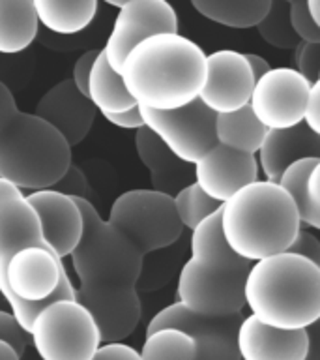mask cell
Listing matches in <instances>:
<instances>
[{
  "instance_id": "1",
  "label": "cell",
  "mask_w": 320,
  "mask_h": 360,
  "mask_svg": "<svg viewBox=\"0 0 320 360\" xmlns=\"http://www.w3.org/2000/svg\"><path fill=\"white\" fill-rule=\"evenodd\" d=\"M118 73L137 105L171 111L199 98L206 53L182 34H157L135 45Z\"/></svg>"
},
{
  "instance_id": "2",
  "label": "cell",
  "mask_w": 320,
  "mask_h": 360,
  "mask_svg": "<svg viewBox=\"0 0 320 360\" xmlns=\"http://www.w3.org/2000/svg\"><path fill=\"white\" fill-rule=\"evenodd\" d=\"M251 269L230 252L221 233V208L191 231V257L182 264L176 302L206 317L244 314V281Z\"/></svg>"
},
{
  "instance_id": "3",
  "label": "cell",
  "mask_w": 320,
  "mask_h": 360,
  "mask_svg": "<svg viewBox=\"0 0 320 360\" xmlns=\"http://www.w3.org/2000/svg\"><path fill=\"white\" fill-rule=\"evenodd\" d=\"M244 302L262 325L305 330L320 319V266L288 252L255 261L244 281Z\"/></svg>"
},
{
  "instance_id": "4",
  "label": "cell",
  "mask_w": 320,
  "mask_h": 360,
  "mask_svg": "<svg viewBox=\"0 0 320 360\" xmlns=\"http://www.w3.org/2000/svg\"><path fill=\"white\" fill-rule=\"evenodd\" d=\"M72 165V146L34 112L17 107L0 81V179L19 190H47Z\"/></svg>"
},
{
  "instance_id": "5",
  "label": "cell",
  "mask_w": 320,
  "mask_h": 360,
  "mask_svg": "<svg viewBox=\"0 0 320 360\" xmlns=\"http://www.w3.org/2000/svg\"><path fill=\"white\" fill-rule=\"evenodd\" d=\"M300 227L296 207L277 182L258 179L221 205L225 242L249 263L286 252Z\"/></svg>"
},
{
  "instance_id": "6",
  "label": "cell",
  "mask_w": 320,
  "mask_h": 360,
  "mask_svg": "<svg viewBox=\"0 0 320 360\" xmlns=\"http://www.w3.org/2000/svg\"><path fill=\"white\" fill-rule=\"evenodd\" d=\"M75 201L83 214V233L69 259L81 285L137 287L145 255L122 231L101 218L95 205Z\"/></svg>"
},
{
  "instance_id": "7",
  "label": "cell",
  "mask_w": 320,
  "mask_h": 360,
  "mask_svg": "<svg viewBox=\"0 0 320 360\" xmlns=\"http://www.w3.org/2000/svg\"><path fill=\"white\" fill-rule=\"evenodd\" d=\"M4 278L10 311L25 332L47 304L75 298V287L64 261L45 246H27L13 253L6 264Z\"/></svg>"
},
{
  "instance_id": "8",
  "label": "cell",
  "mask_w": 320,
  "mask_h": 360,
  "mask_svg": "<svg viewBox=\"0 0 320 360\" xmlns=\"http://www.w3.org/2000/svg\"><path fill=\"white\" fill-rule=\"evenodd\" d=\"M28 336L41 360H92L101 345L92 315L75 298L55 300L39 309Z\"/></svg>"
},
{
  "instance_id": "9",
  "label": "cell",
  "mask_w": 320,
  "mask_h": 360,
  "mask_svg": "<svg viewBox=\"0 0 320 360\" xmlns=\"http://www.w3.org/2000/svg\"><path fill=\"white\" fill-rule=\"evenodd\" d=\"M107 221L122 231L142 255L173 246L184 233L173 197L146 188L120 193L111 205Z\"/></svg>"
},
{
  "instance_id": "10",
  "label": "cell",
  "mask_w": 320,
  "mask_h": 360,
  "mask_svg": "<svg viewBox=\"0 0 320 360\" xmlns=\"http://www.w3.org/2000/svg\"><path fill=\"white\" fill-rule=\"evenodd\" d=\"M139 112L145 128L187 165L215 145V115L199 100L171 111L139 107Z\"/></svg>"
},
{
  "instance_id": "11",
  "label": "cell",
  "mask_w": 320,
  "mask_h": 360,
  "mask_svg": "<svg viewBox=\"0 0 320 360\" xmlns=\"http://www.w3.org/2000/svg\"><path fill=\"white\" fill-rule=\"evenodd\" d=\"M311 83L294 68H272L253 84L249 109L266 129H286L303 122Z\"/></svg>"
},
{
  "instance_id": "12",
  "label": "cell",
  "mask_w": 320,
  "mask_h": 360,
  "mask_svg": "<svg viewBox=\"0 0 320 360\" xmlns=\"http://www.w3.org/2000/svg\"><path fill=\"white\" fill-rule=\"evenodd\" d=\"M157 34H178V15L165 0H128L122 2L103 47L107 64L120 72L124 58L142 39Z\"/></svg>"
},
{
  "instance_id": "13",
  "label": "cell",
  "mask_w": 320,
  "mask_h": 360,
  "mask_svg": "<svg viewBox=\"0 0 320 360\" xmlns=\"http://www.w3.org/2000/svg\"><path fill=\"white\" fill-rule=\"evenodd\" d=\"M244 314L229 317H206L191 314L180 302L159 309L146 326V334L157 328H178L187 332L196 345V360H240L236 332Z\"/></svg>"
},
{
  "instance_id": "14",
  "label": "cell",
  "mask_w": 320,
  "mask_h": 360,
  "mask_svg": "<svg viewBox=\"0 0 320 360\" xmlns=\"http://www.w3.org/2000/svg\"><path fill=\"white\" fill-rule=\"evenodd\" d=\"M75 300L92 315L101 343L124 342L142 319V302L137 287L79 285Z\"/></svg>"
},
{
  "instance_id": "15",
  "label": "cell",
  "mask_w": 320,
  "mask_h": 360,
  "mask_svg": "<svg viewBox=\"0 0 320 360\" xmlns=\"http://www.w3.org/2000/svg\"><path fill=\"white\" fill-rule=\"evenodd\" d=\"M253 84L246 55L230 49L215 51L206 55V77L196 100L213 115L234 112L249 103Z\"/></svg>"
},
{
  "instance_id": "16",
  "label": "cell",
  "mask_w": 320,
  "mask_h": 360,
  "mask_svg": "<svg viewBox=\"0 0 320 360\" xmlns=\"http://www.w3.org/2000/svg\"><path fill=\"white\" fill-rule=\"evenodd\" d=\"M257 156L215 145L193 163V182L219 205L244 186L258 180Z\"/></svg>"
},
{
  "instance_id": "17",
  "label": "cell",
  "mask_w": 320,
  "mask_h": 360,
  "mask_svg": "<svg viewBox=\"0 0 320 360\" xmlns=\"http://www.w3.org/2000/svg\"><path fill=\"white\" fill-rule=\"evenodd\" d=\"M25 199L38 214L45 246L62 261L69 257L83 233V214L77 201L53 188L25 193Z\"/></svg>"
},
{
  "instance_id": "18",
  "label": "cell",
  "mask_w": 320,
  "mask_h": 360,
  "mask_svg": "<svg viewBox=\"0 0 320 360\" xmlns=\"http://www.w3.org/2000/svg\"><path fill=\"white\" fill-rule=\"evenodd\" d=\"M95 112V107L75 89L72 79H64L39 98L34 115L55 128L67 145L75 146L90 134Z\"/></svg>"
},
{
  "instance_id": "19",
  "label": "cell",
  "mask_w": 320,
  "mask_h": 360,
  "mask_svg": "<svg viewBox=\"0 0 320 360\" xmlns=\"http://www.w3.org/2000/svg\"><path fill=\"white\" fill-rule=\"evenodd\" d=\"M307 343V328L279 330L262 325L253 315H244L236 332L240 360H303Z\"/></svg>"
},
{
  "instance_id": "20",
  "label": "cell",
  "mask_w": 320,
  "mask_h": 360,
  "mask_svg": "<svg viewBox=\"0 0 320 360\" xmlns=\"http://www.w3.org/2000/svg\"><path fill=\"white\" fill-rule=\"evenodd\" d=\"M257 154L264 180L277 182L291 163L303 158L320 160V135L313 134L303 122L286 129H268Z\"/></svg>"
},
{
  "instance_id": "21",
  "label": "cell",
  "mask_w": 320,
  "mask_h": 360,
  "mask_svg": "<svg viewBox=\"0 0 320 360\" xmlns=\"http://www.w3.org/2000/svg\"><path fill=\"white\" fill-rule=\"evenodd\" d=\"M27 246H45L38 214L25 195L0 201V297L6 304L10 300L4 278L6 264L13 253Z\"/></svg>"
},
{
  "instance_id": "22",
  "label": "cell",
  "mask_w": 320,
  "mask_h": 360,
  "mask_svg": "<svg viewBox=\"0 0 320 360\" xmlns=\"http://www.w3.org/2000/svg\"><path fill=\"white\" fill-rule=\"evenodd\" d=\"M135 150L142 165L150 173L152 186H154L152 190L163 191L173 197L176 191L189 184L187 182L189 165L180 162L178 158L145 126L135 131Z\"/></svg>"
},
{
  "instance_id": "23",
  "label": "cell",
  "mask_w": 320,
  "mask_h": 360,
  "mask_svg": "<svg viewBox=\"0 0 320 360\" xmlns=\"http://www.w3.org/2000/svg\"><path fill=\"white\" fill-rule=\"evenodd\" d=\"M38 17L32 0H0V53L17 55L38 36Z\"/></svg>"
},
{
  "instance_id": "24",
  "label": "cell",
  "mask_w": 320,
  "mask_h": 360,
  "mask_svg": "<svg viewBox=\"0 0 320 360\" xmlns=\"http://www.w3.org/2000/svg\"><path fill=\"white\" fill-rule=\"evenodd\" d=\"M32 4L38 22L62 36L83 32L98 13V0H32Z\"/></svg>"
},
{
  "instance_id": "25",
  "label": "cell",
  "mask_w": 320,
  "mask_h": 360,
  "mask_svg": "<svg viewBox=\"0 0 320 360\" xmlns=\"http://www.w3.org/2000/svg\"><path fill=\"white\" fill-rule=\"evenodd\" d=\"M86 98L95 107V111H100L101 115H118V112H126L137 105L124 86L120 73L114 72L107 64L103 51H100V55L90 70Z\"/></svg>"
},
{
  "instance_id": "26",
  "label": "cell",
  "mask_w": 320,
  "mask_h": 360,
  "mask_svg": "<svg viewBox=\"0 0 320 360\" xmlns=\"http://www.w3.org/2000/svg\"><path fill=\"white\" fill-rule=\"evenodd\" d=\"M268 129L253 117L249 105L234 112L215 115V143L230 150L257 156Z\"/></svg>"
},
{
  "instance_id": "27",
  "label": "cell",
  "mask_w": 320,
  "mask_h": 360,
  "mask_svg": "<svg viewBox=\"0 0 320 360\" xmlns=\"http://www.w3.org/2000/svg\"><path fill=\"white\" fill-rule=\"evenodd\" d=\"M191 6L208 21L229 28H255L268 13L269 0H193Z\"/></svg>"
},
{
  "instance_id": "28",
  "label": "cell",
  "mask_w": 320,
  "mask_h": 360,
  "mask_svg": "<svg viewBox=\"0 0 320 360\" xmlns=\"http://www.w3.org/2000/svg\"><path fill=\"white\" fill-rule=\"evenodd\" d=\"M316 165H320L319 158H303L291 163L277 180V184L291 195L300 218V225L305 229L307 227L320 229V208L314 207L307 197V179Z\"/></svg>"
},
{
  "instance_id": "29",
  "label": "cell",
  "mask_w": 320,
  "mask_h": 360,
  "mask_svg": "<svg viewBox=\"0 0 320 360\" xmlns=\"http://www.w3.org/2000/svg\"><path fill=\"white\" fill-rule=\"evenodd\" d=\"M140 360H196L195 340L178 328H157L146 334Z\"/></svg>"
},
{
  "instance_id": "30",
  "label": "cell",
  "mask_w": 320,
  "mask_h": 360,
  "mask_svg": "<svg viewBox=\"0 0 320 360\" xmlns=\"http://www.w3.org/2000/svg\"><path fill=\"white\" fill-rule=\"evenodd\" d=\"M258 36L268 45L281 51H294L300 44L291 27L288 15V0H269L268 13L257 27Z\"/></svg>"
},
{
  "instance_id": "31",
  "label": "cell",
  "mask_w": 320,
  "mask_h": 360,
  "mask_svg": "<svg viewBox=\"0 0 320 360\" xmlns=\"http://www.w3.org/2000/svg\"><path fill=\"white\" fill-rule=\"evenodd\" d=\"M173 202L180 224H182L184 229L189 231L195 229L202 219L208 218L218 208H221V205L213 201V199H210L195 182H189L182 190L176 191L173 195Z\"/></svg>"
},
{
  "instance_id": "32",
  "label": "cell",
  "mask_w": 320,
  "mask_h": 360,
  "mask_svg": "<svg viewBox=\"0 0 320 360\" xmlns=\"http://www.w3.org/2000/svg\"><path fill=\"white\" fill-rule=\"evenodd\" d=\"M53 190L60 191V193L72 197V199H81V201H88L94 205V190H92L86 174L81 171V167L73 165V163L66 169V173L58 179V182L53 186Z\"/></svg>"
},
{
  "instance_id": "33",
  "label": "cell",
  "mask_w": 320,
  "mask_h": 360,
  "mask_svg": "<svg viewBox=\"0 0 320 360\" xmlns=\"http://www.w3.org/2000/svg\"><path fill=\"white\" fill-rule=\"evenodd\" d=\"M288 15H291L292 30H294L300 41L320 44V27L309 17L303 0H292V2H288Z\"/></svg>"
},
{
  "instance_id": "34",
  "label": "cell",
  "mask_w": 320,
  "mask_h": 360,
  "mask_svg": "<svg viewBox=\"0 0 320 360\" xmlns=\"http://www.w3.org/2000/svg\"><path fill=\"white\" fill-rule=\"evenodd\" d=\"M296 70L300 75L313 84L320 81V44L300 41L296 49Z\"/></svg>"
},
{
  "instance_id": "35",
  "label": "cell",
  "mask_w": 320,
  "mask_h": 360,
  "mask_svg": "<svg viewBox=\"0 0 320 360\" xmlns=\"http://www.w3.org/2000/svg\"><path fill=\"white\" fill-rule=\"evenodd\" d=\"M0 340L6 343H10L21 359L25 356V353H27L28 343H30L28 332L22 330L21 325L17 323V319L13 317L11 311L2 308H0Z\"/></svg>"
},
{
  "instance_id": "36",
  "label": "cell",
  "mask_w": 320,
  "mask_h": 360,
  "mask_svg": "<svg viewBox=\"0 0 320 360\" xmlns=\"http://www.w3.org/2000/svg\"><path fill=\"white\" fill-rule=\"evenodd\" d=\"M288 253H296V255H302V257L309 259L311 263L319 264L320 266V240L316 236L307 231L305 227H300V231L294 236V240L288 248H286Z\"/></svg>"
},
{
  "instance_id": "37",
  "label": "cell",
  "mask_w": 320,
  "mask_h": 360,
  "mask_svg": "<svg viewBox=\"0 0 320 360\" xmlns=\"http://www.w3.org/2000/svg\"><path fill=\"white\" fill-rule=\"evenodd\" d=\"M92 360H140V354L137 349L128 345V343L112 342L101 343Z\"/></svg>"
},
{
  "instance_id": "38",
  "label": "cell",
  "mask_w": 320,
  "mask_h": 360,
  "mask_svg": "<svg viewBox=\"0 0 320 360\" xmlns=\"http://www.w3.org/2000/svg\"><path fill=\"white\" fill-rule=\"evenodd\" d=\"M100 55V51H86L84 55H81L75 60V66H73L72 73V83L75 84V89L81 92V94L86 96V86H88V77H90V70H92V64Z\"/></svg>"
},
{
  "instance_id": "39",
  "label": "cell",
  "mask_w": 320,
  "mask_h": 360,
  "mask_svg": "<svg viewBox=\"0 0 320 360\" xmlns=\"http://www.w3.org/2000/svg\"><path fill=\"white\" fill-rule=\"evenodd\" d=\"M303 124L307 126L313 134L320 135V81L311 84L303 109Z\"/></svg>"
},
{
  "instance_id": "40",
  "label": "cell",
  "mask_w": 320,
  "mask_h": 360,
  "mask_svg": "<svg viewBox=\"0 0 320 360\" xmlns=\"http://www.w3.org/2000/svg\"><path fill=\"white\" fill-rule=\"evenodd\" d=\"M107 122L112 124V126H116V128L122 129H140L145 124H142V118H140L139 112V105L131 107L129 111L126 112H118V115H103Z\"/></svg>"
},
{
  "instance_id": "41",
  "label": "cell",
  "mask_w": 320,
  "mask_h": 360,
  "mask_svg": "<svg viewBox=\"0 0 320 360\" xmlns=\"http://www.w3.org/2000/svg\"><path fill=\"white\" fill-rule=\"evenodd\" d=\"M246 60L247 64H249V70H251L253 73V79L257 81V79H260L264 75V73H268L272 68H269L268 60L264 58V56L260 55H253V53H247L246 55Z\"/></svg>"
},
{
  "instance_id": "42",
  "label": "cell",
  "mask_w": 320,
  "mask_h": 360,
  "mask_svg": "<svg viewBox=\"0 0 320 360\" xmlns=\"http://www.w3.org/2000/svg\"><path fill=\"white\" fill-rule=\"evenodd\" d=\"M319 184H320V165H316V167L311 171V174H309V179H307V197L314 207L320 208Z\"/></svg>"
},
{
  "instance_id": "43",
  "label": "cell",
  "mask_w": 320,
  "mask_h": 360,
  "mask_svg": "<svg viewBox=\"0 0 320 360\" xmlns=\"http://www.w3.org/2000/svg\"><path fill=\"white\" fill-rule=\"evenodd\" d=\"M307 336H309L307 353H305L303 360H320V353H319V330H316V325L309 326V328H307Z\"/></svg>"
},
{
  "instance_id": "44",
  "label": "cell",
  "mask_w": 320,
  "mask_h": 360,
  "mask_svg": "<svg viewBox=\"0 0 320 360\" xmlns=\"http://www.w3.org/2000/svg\"><path fill=\"white\" fill-rule=\"evenodd\" d=\"M21 195H25V191H21L17 186L8 182V180L0 179V201L11 199V197H21Z\"/></svg>"
},
{
  "instance_id": "45",
  "label": "cell",
  "mask_w": 320,
  "mask_h": 360,
  "mask_svg": "<svg viewBox=\"0 0 320 360\" xmlns=\"http://www.w3.org/2000/svg\"><path fill=\"white\" fill-rule=\"evenodd\" d=\"M0 360H21V356L15 353V349L11 347L10 343L0 340Z\"/></svg>"
},
{
  "instance_id": "46",
  "label": "cell",
  "mask_w": 320,
  "mask_h": 360,
  "mask_svg": "<svg viewBox=\"0 0 320 360\" xmlns=\"http://www.w3.org/2000/svg\"><path fill=\"white\" fill-rule=\"evenodd\" d=\"M305 8H307L309 17H311V19H313V21L320 27V4H319V0H305Z\"/></svg>"
},
{
  "instance_id": "47",
  "label": "cell",
  "mask_w": 320,
  "mask_h": 360,
  "mask_svg": "<svg viewBox=\"0 0 320 360\" xmlns=\"http://www.w3.org/2000/svg\"><path fill=\"white\" fill-rule=\"evenodd\" d=\"M0 304H4V300H2V297H0Z\"/></svg>"
}]
</instances>
